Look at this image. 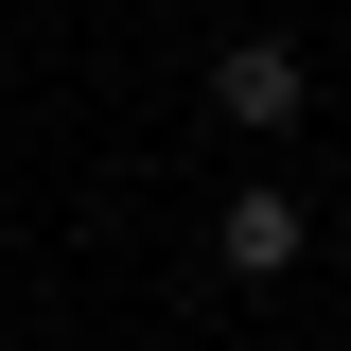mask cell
Here are the masks:
<instances>
[{
	"label": "cell",
	"mask_w": 351,
	"mask_h": 351,
	"mask_svg": "<svg viewBox=\"0 0 351 351\" xmlns=\"http://www.w3.org/2000/svg\"><path fill=\"white\" fill-rule=\"evenodd\" d=\"M211 263H228V281H299V263H316V211L246 176V193H228V228H211Z\"/></svg>",
	"instance_id": "obj_1"
},
{
	"label": "cell",
	"mask_w": 351,
	"mask_h": 351,
	"mask_svg": "<svg viewBox=\"0 0 351 351\" xmlns=\"http://www.w3.org/2000/svg\"><path fill=\"white\" fill-rule=\"evenodd\" d=\"M299 88H316V71H299L281 36H228V53H211V106H228L246 141H281V123H299Z\"/></svg>",
	"instance_id": "obj_2"
}]
</instances>
